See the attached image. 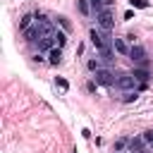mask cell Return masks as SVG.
I'll use <instances>...</instances> for the list:
<instances>
[{
    "instance_id": "17",
    "label": "cell",
    "mask_w": 153,
    "mask_h": 153,
    "mask_svg": "<svg viewBox=\"0 0 153 153\" xmlns=\"http://www.w3.org/2000/svg\"><path fill=\"white\" fill-rule=\"evenodd\" d=\"M103 10H105V0H91V12L93 14H98Z\"/></svg>"
},
{
    "instance_id": "10",
    "label": "cell",
    "mask_w": 153,
    "mask_h": 153,
    "mask_svg": "<svg viewBox=\"0 0 153 153\" xmlns=\"http://www.w3.org/2000/svg\"><path fill=\"white\" fill-rule=\"evenodd\" d=\"M45 55H48V65H60L62 62V48H53Z\"/></svg>"
},
{
    "instance_id": "22",
    "label": "cell",
    "mask_w": 153,
    "mask_h": 153,
    "mask_svg": "<svg viewBox=\"0 0 153 153\" xmlns=\"http://www.w3.org/2000/svg\"><path fill=\"white\" fill-rule=\"evenodd\" d=\"M124 19H127V22H129V19H134V12H131V10H127V12H124Z\"/></svg>"
},
{
    "instance_id": "19",
    "label": "cell",
    "mask_w": 153,
    "mask_h": 153,
    "mask_svg": "<svg viewBox=\"0 0 153 153\" xmlns=\"http://www.w3.org/2000/svg\"><path fill=\"white\" fill-rule=\"evenodd\" d=\"M55 86H57L60 91H67V88H69V81H67L65 76H55Z\"/></svg>"
},
{
    "instance_id": "7",
    "label": "cell",
    "mask_w": 153,
    "mask_h": 153,
    "mask_svg": "<svg viewBox=\"0 0 153 153\" xmlns=\"http://www.w3.org/2000/svg\"><path fill=\"white\" fill-rule=\"evenodd\" d=\"M134 76H136V81L139 84H148V79L153 76L151 72H148V67H134V72H131Z\"/></svg>"
},
{
    "instance_id": "2",
    "label": "cell",
    "mask_w": 153,
    "mask_h": 153,
    "mask_svg": "<svg viewBox=\"0 0 153 153\" xmlns=\"http://www.w3.org/2000/svg\"><path fill=\"white\" fill-rule=\"evenodd\" d=\"M117 76H120V74H115L110 67H103V69H98V72L93 74V81H96L98 86H117Z\"/></svg>"
},
{
    "instance_id": "8",
    "label": "cell",
    "mask_w": 153,
    "mask_h": 153,
    "mask_svg": "<svg viewBox=\"0 0 153 153\" xmlns=\"http://www.w3.org/2000/svg\"><path fill=\"white\" fill-rule=\"evenodd\" d=\"M86 67H88V72H91V74H96L98 69H103V67H105V62H103L98 55H93V57H88V60H86Z\"/></svg>"
},
{
    "instance_id": "23",
    "label": "cell",
    "mask_w": 153,
    "mask_h": 153,
    "mask_svg": "<svg viewBox=\"0 0 153 153\" xmlns=\"http://www.w3.org/2000/svg\"><path fill=\"white\" fill-rule=\"evenodd\" d=\"M136 153H151V151H148V148H143V151H136Z\"/></svg>"
},
{
    "instance_id": "5",
    "label": "cell",
    "mask_w": 153,
    "mask_h": 153,
    "mask_svg": "<svg viewBox=\"0 0 153 153\" xmlns=\"http://www.w3.org/2000/svg\"><path fill=\"white\" fill-rule=\"evenodd\" d=\"M129 60H131V62H139V65L146 67V65H148V62H146V48H143L141 43H134L131 50H129Z\"/></svg>"
},
{
    "instance_id": "6",
    "label": "cell",
    "mask_w": 153,
    "mask_h": 153,
    "mask_svg": "<svg viewBox=\"0 0 153 153\" xmlns=\"http://www.w3.org/2000/svg\"><path fill=\"white\" fill-rule=\"evenodd\" d=\"M112 48H115V53H117V55H122V57H129L131 43H129L127 38H122V36H115V41H112Z\"/></svg>"
},
{
    "instance_id": "18",
    "label": "cell",
    "mask_w": 153,
    "mask_h": 153,
    "mask_svg": "<svg viewBox=\"0 0 153 153\" xmlns=\"http://www.w3.org/2000/svg\"><path fill=\"white\" fill-rule=\"evenodd\" d=\"M55 22L62 26V31H69V29H72V24L67 22V17H62V14H57V17H55Z\"/></svg>"
},
{
    "instance_id": "15",
    "label": "cell",
    "mask_w": 153,
    "mask_h": 153,
    "mask_svg": "<svg viewBox=\"0 0 153 153\" xmlns=\"http://www.w3.org/2000/svg\"><path fill=\"white\" fill-rule=\"evenodd\" d=\"M124 148H129V139L127 136H122V139H117L112 143V153H124Z\"/></svg>"
},
{
    "instance_id": "9",
    "label": "cell",
    "mask_w": 153,
    "mask_h": 153,
    "mask_svg": "<svg viewBox=\"0 0 153 153\" xmlns=\"http://www.w3.org/2000/svg\"><path fill=\"white\" fill-rule=\"evenodd\" d=\"M96 55H98V57H100L105 65H110V62L115 60V48H112V45H105V48H103L100 53H96Z\"/></svg>"
},
{
    "instance_id": "4",
    "label": "cell",
    "mask_w": 153,
    "mask_h": 153,
    "mask_svg": "<svg viewBox=\"0 0 153 153\" xmlns=\"http://www.w3.org/2000/svg\"><path fill=\"white\" fill-rule=\"evenodd\" d=\"M88 41H91V45H93V50H96V53H100V50L105 48V38H103V31H100L98 26H93V29L88 31Z\"/></svg>"
},
{
    "instance_id": "14",
    "label": "cell",
    "mask_w": 153,
    "mask_h": 153,
    "mask_svg": "<svg viewBox=\"0 0 153 153\" xmlns=\"http://www.w3.org/2000/svg\"><path fill=\"white\" fill-rule=\"evenodd\" d=\"M53 38H55V45H57V48H65V43H67V31H62V29H55Z\"/></svg>"
},
{
    "instance_id": "12",
    "label": "cell",
    "mask_w": 153,
    "mask_h": 153,
    "mask_svg": "<svg viewBox=\"0 0 153 153\" xmlns=\"http://www.w3.org/2000/svg\"><path fill=\"white\" fill-rule=\"evenodd\" d=\"M76 10H79L81 17H91L93 14L91 12V0H76Z\"/></svg>"
},
{
    "instance_id": "3",
    "label": "cell",
    "mask_w": 153,
    "mask_h": 153,
    "mask_svg": "<svg viewBox=\"0 0 153 153\" xmlns=\"http://www.w3.org/2000/svg\"><path fill=\"white\" fill-rule=\"evenodd\" d=\"M117 86H120L122 91H139V81H136V76H134L131 72H122V74L117 76Z\"/></svg>"
},
{
    "instance_id": "1",
    "label": "cell",
    "mask_w": 153,
    "mask_h": 153,
    "mask_svg": "<svg viewBox=\"0 0 153 153\" xmlns=\"http://www.w3.org/2000/svg\"><path fill=\"white\" fill-rule=\"evenodd\" d=\"M96 26L103 29V31H112L115 29V10L112 7H105L103 12L96 14Z\"/></svg>"
},
{
    "instance_id": "21",
    "label": "cell",
    "mask_w": 153,
    "mask_h": 153,
    "mask_svg": "<svg viewBox=\"0 0 153 153\" xmlns=\"http://www.w3.org/2000/svg\"><path fill=\"white\" fill-rule=\"evenodd\" d=\"M141 139H143L146 146H153V129H146V131L141 134Z\"/></svg>"
},
{
    "instance_id": "16",
    "label": "cell",
    "mask_w": 153,
    "mask_h": 153,
    "mask_svg": "<svg viewBox=\"0 0 153 153\" xmlns=\"http://www.w3.org/2000/svg\"><path fill=\"white\" fill-rule=\"evenodd\" d=\"M136 98H139V91H122V98L120 100L122 103H134Z\"/></svg>"
},
{
    "instance_id": "11",
    "label": "cell",
    "mask_w": 153,
    "mask_h": 153,
    "mask_svg": "<svg viewBox=\"0 0 153 153\" xmlns=\"http://www.w3.org/2000/svg\"><path fill=\"white\" fill-rule=\"evenodd\" d=\"M36 22V12H29V14H24L22 19H19V31H26L31 24Z\"/></svg>"
},
{
    "instance_id": "20",
    "label": "cell",
    "mask_w": 153,
    "mask_h": 153,
    "mask_svg": "<svg viewBox=\"0 0 153 153\" xmlns=\"http://www.w3.org/2000/svg\"><path fill=\"white\" fill-rule=\"evenodd\" d=\"M129 5H131L134 10H146L151 2H148V0H129Z\"/></svg>"
},
{
    "instance_id": "13",
    "label": "cell",
    "mask_w": 153,
    "mask_h": 153,
    "mask_svg": "<svg viewBox=\"0 0 153 153\" xmlns=\"http://www.w3.org/2000/svg\"><path fill=\"white\" fill-rule=\"evenodd\" d=\"M143 148H146V143H143V139H141V136L129 139V153H136V151H143Z\"/></svg>"
}]
</instances>
